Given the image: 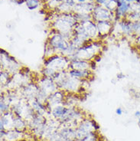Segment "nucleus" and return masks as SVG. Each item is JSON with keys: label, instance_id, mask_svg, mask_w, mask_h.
Here are the masks:
<instances>
[{"label": "nucleus", "instance_id": "nucleus-1", "mask_svg": "<svg viewBox=\"0 0 140 141\" xmlns=\"http://www.w3.org/2000/svg\"><path fill=\"white\" fill-rule=\"evenodd\" d=\"M103 45L99 41H88L79 48L71 59L78 58L86 61H93L101 52ZM70 59V60H71Z\"/></svg>", "mask_w": 140, "mask_h": 141}, {"label": "nucleus", "instance_id": "nucleus-2", "mask_svg": "<svg viewBox=\"0 0 140 141\" xmlns=\"http://www.w3.org/2000/svg\"><path fill=\"white\" fill-rule=\"evenodd\" d=\"M70 59L60 54H55L51 57L46 58L44 61V67H48L56 72L69 70Z\"/></svg>", "mask_w": 140, "mask_h": 141}, {"label": "nucleus", "instance_id": "nucleus-3", "mask_svg": "<svg viewBox=\"0 0 140 141\" xmlns=\"http://www.w3.org/2000/svg\"><path fill=\"white\" fill-rule=\"evenodd\" d=\"M50 45L52 47L56 54H64L66 51L69 48L70 45V41L66 38L61 33L54 34L48 41Z\"/></svg>", "mask_w": 140, "mask_h": 141}, {"label": "nucleus", "instance_id": "nucleus-4", "mask_svg": "<svg viewBox=\"0 0 140 141\" xmlns=\"http://www.w3.org/2000/svg\"><path fill=\"white\" fill-rule=\"evenodd\" d=\"M1 65L2 70H7L12 74L21 70L20 65L16 58L2 49L1 50Z\"/></svg>", "mask_w": 140, "mask_h": 141}, {"label": "nucleus", "instance_id": "nucleus-5", "mask_svg": "<svg viewBox=\"0 0 140 141\" xmlns=\"http://www.w3.org/2000/svg\"><path fill=\"white\" fill-rule=\"evenodd\" d=\"M39 88L44 91H45L48 95L55 92L56 90H58V88L54 81V80L52 77H46V76H42V77L39 80L38 83Z\"/></svg>", "mask_w": 140, "mask_h": 141}, {"label": "nucleus", "instance_id": "nucleus-6", "mask_svg": "<svg viewBox=\"0 0 140 141\" xmlns=\"http://www.w3.org/2000/svg\"><path fill=\"white\" fill-rule=\"evenodd\" d=\"M64 96H65V91L58 89L57 90H56L55 92L51 94L48 96L46 103L48 105H50V107L52 106L53 107L61 105L63 103V101H64Z\"/></svg>", "mask_w": 140, "mask_h": 141}, {"label": "nucleus", "instance_id": "nucleus-7", "mask_svg": "<svg viewBox=\"0 0 140 141\" xmlns=\"http://www.w3.org/2000/svg\"><path fill=\"white\" fill-rule=\"evenodd\" d=\"M69 69L75 70H91V61L74 58L70 60Z\"/></svg>", "mask_w": 140, "mask_h": 141}, {"label": "nucleus", "instance_id": "nucleus-8", "mask_svg": "<svg viewBox=\"0 0 140 141\" xmlns=\"http://www.w3.org/2000/svg\"><path fill=\"white\" fill-rule=\"evenodd\" d=\"M38 90H39V86L38 84H35V83L26 84L25 87L22 88L23 95H25L29 100L36 97Z\"/></svg>", "mask_w": 140, "mask_h": 141}, {"label": "nucleus", "instance_id": "nucleus-9", "mask_svg": "<svg viewBox=\"0 0 140 141\" xmlns=\"http://www.w3.org/2000/svg\"><path fill=\"white\" fill-rule=\"evenodd\" d=\"M68 74L70 77L77 78L80 80H87L90 77L93 75L92 70H75V69H69Z\"/></svg>", "mask_w": 140, "mask_h": 141}, {"label": "nucleus", "instance_id": "nucleus-10", "mask_svg": "<svg viewBox=\"0 0 140 141\" xmlns=\"http://www.w3.org/2000/svg\"><path fill=\"white\" fill-rule=\"evenodd\" d=\"M82 25L84 27L87 35H89V37L91 40L93 39L94 38H96L97 34H99L98 29H97V25H96L93 22H92L90 21H84L82 23Z\"/></svg>", "mask_w": 140, "mask_h": 141}, {"label": "nucleus", "instance_id": "nucleus-11", "mask_svg": "<svg viewBox=\"0 0 140 141\" xmlns=\"http://www.w3.org/2000/svg\"><path fill=\"white\" fill-rule=\"evenodd\" d=\"M93 16L97 22L99 21H108L109 18V12L108 9L104 8H98L94 9L93 10Z\"/></svg>", "mask_w": 140, "mask_h": 141}, {"label": "nucleus", "instance_id": "nucleus-12", "mask_svg": "<svg viewBox=\"0 0 140 141\" xmlns=\"http://www.w3.org/2000/svg\"><path fill=\"white\" fill-rule=\"evenodd\" d=\"M97 29L100 35H106L111 29V23L109 21H99L97 22Z\"/></svg>", "mask_w": 140, "mask_h": 141}, {"label": "nucleus", "instance_id": "nucleus-13", "mask_svg": "<svg viewBox=\"0 0 140 141\" xmlns=\"http://www.w3.org/2000/svg\"><path fill=\"white\" fill-rule=\"evenodd\" d=\"M11 74H12L7 70H1V84H8V83L9 82V81L12 77Z\"/></svg>", "mask_w": 140, "mask_h": 141}, {"label": "nucleus", "instance_id": "nucleus-14", "mask_svg": "<svg viewBox=\"0 0 140 141\" xmlns=\"http://www.w3.org/2000/svg\"><path fill=\"white\" fill-rule=\"evenodd\" d=\"M25 3L29 10H35L39 6L38 0H25Z\"/></svg>", "mask_w": 140, "mask_h": 141}, {"label": "nucleus", "instance_id": "nucleus-15", "mask_svg": "<svg viewBox=\"0 0 140 141\" xmlns=\"http://www.w3.org/2000/svg\"><path fill=\"white\" fill-rule=\"evenodd\" d=\"M117 3H118L117 0H109L106 3V9H109L110 11L116 9H117Z\"/></svg>", "mask_w": 140, "mask_h": 141}, {"label": "nucleus", "instance_id": "nucleus-16", "mask_svg": "<svg viewBox=\"0 0 140 141\" xmlns=\"http://www.w3.org/2000/svg\"><path fill=\"white\" fill-rule=\"evenodd\" d=\"M10 107L9 104L3 99H1V102H0V110L2 114H5L6 112H8L9 110Z\"/></svg>", "mask_w": 140, "mask_h": 141}, {"label": "nucleus", "instance_id": "nucleus-17", "mask_svg": "<svg viewBox=\"0 0 140 141\" xmlns=\"http://www.w3.org/2000/svg\"><path fill=\"white\" fill-rule=\"evenodd\" d=\"M116 77H117V79L120 80V79H123V78H124V77H126V75H125L123 73H122V72H120L119 74H117Z\"/></svg>", "mask_w": 140, "mask_h": 141}, {"label": "nucleus", "instance_id": "nucleus-18", "mask_svg": "<svg viewBox=\"0 0 140 141\" xmlns=\"http://www.w3.org/2000/svg\"><path fill=\"white\" fill-rule=\"evenodd\" d=\"M116 114H118V115H121V114H123V109H122L121 107H118V108L116 110Z\"/></svg>", "mask_w": 140, "mask_h": 141}, {"label": "nucleus", "instance_id": "nucleus-19", "mask_svg": "<svg viewBox=\"0 0 140 141\" xmlns=\"http://www.w3.org/2000/svg\"><path fill=\"white\" fill-rule=\"evenodd\" d=\"M97 1V2L98 3V4H106L109 0H96Z\"/></svg>", "mask_w": 140, "mask_h": 141}, {"label": "nucleus", "instance_id": "nucleus-20", "mask_svg": "<svg viewBox=\"0 0 140 141\" xmlns=\"http://www.w3.org/2000/svg\"><path fill=\"white\" fill-rule=\"evenodd\" d=\"M135 116L139 118L140 117V111H139V110H138V111H136V112L135 113Z\"/></svg>", "mask_w": 140, "mask_h": 141}, {"label": "nucleus", "instance_id": "nucleus-21", "mask_svg": "<svg viewBox=\"0 0 140 141\" xmlns=\"http://www.w3.org/2000/svg\"><path fill=\"white\" fill-rule=\"evenodd\" d=\"M78 2H79L80 3H84V2H86V0H78Z\"/></svg>", "mask_w": 140, "mask_h": 141}, {"label": "nucleus", "instance_id": "nucleus-22", "mask_svg": "<svg viewBox=\"0 0 140 141\" xmlns=\"http://www.w3.org/2000/svg\"><path fill=\"white\" fill-rule=\"evenodd\" d=\"M126 2H134V1H136V0H126Z\"/></svg>", "mask_w": 140, "mask_h": 141}, {"label": "nucleus", "instance_id": "nucleus-23", "mask_svg": "<svg viewBox=\"0 0 140 141\" xmlns=\"http://www.w3.org/2000/svg\"><path fill=\"white\" fill-rule=\"evenodd\" d=\"M138 123H139V125L140 126V117L138 119Z\"/></svg>", "mask_w": 140, "mask_h": 141}]
</instances>
